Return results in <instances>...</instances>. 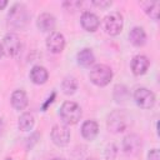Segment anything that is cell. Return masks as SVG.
<instances>
[{"instance_id":"cell-1","label":"cell","mask_w":160,"mask_h":160,"mask_svg":"<svg viewBox=\"0 0 160 160\" xmlns=\"http://www.w3.org/2000/svg\"><path fill=\"white\" fill-rule=\"evenodd\" d=\"M30 20L28 8L21 2H15L8 12V24L15 29H24Z\"/></svg>"},{"instance_id":"cell-2","label":"cell","mask_w":160,"mask_h":160,"mask_svg":"<svg viewBox=\"0 0 160 160\" xmlns=\"http://www.w3.org/2000/svg\"><path fill=\"white\" fill-rule=\"evenodd\" d=\"M106 125H108L109 131L114 134H119V132L125 131L131 125V118L124 110H114L109 114Z\"/></svg>"},{"instance_id":"cell-3","label":"cell","mask_w":160,"mask_h":160,"mask_svg":"<svg viewBox=\"0 0 160 160\" xmlns=\"http://www.w3.org/2000/svg\"><path fill=\"white\" fill-rule=\"evenodd\" d=\"M60 118L65 125H75L82 116L81 108L74 101H65L60 106Z\"/></svg>"},{"instance_id":"cell-4","label":"cell","mask_w":160,"mask_h":160,"mask_svg":"<svg viewBox=\"0 0 160 160\" xmlns=\"http://www.w3.org/2000/svg\"><path fill=\"white\" fill-rule=\"evenodd\" d=\"M90 81L96 86H106L112 79V70L108 65L96 64L89 72Z\"/></svg>"},{"instance_id":"cell-5","label":"cell","mask_w":160,"mask_h":160,"mask_svg":"<svg viewBox=\"0 0 160 160\" xmlns=\"http://www.w3.org/2000/svg\"><path fill=\"white\" fill-rule=\"evenodd\" d=\"M104 30L106 34L111 35V36H116L121 32L122 26H124V20H122V15L118 11H112L110 14H108L104 18Z\"/></svg>"},{"instance_id":"cell-6","label":"cell","mask_w":160,"mask_h":160,"mask_svg":"<svg viewBox=\"0 0 160 160\" xmlns=\"http://www.w3.org/2000/svg\"><path fill=\"white\" fill-rule=\"evenodd\" d=\"M2 50L8 56L15 58L21 52L22 49V42L21 39L15 34V32H8L4 39H2Z\"/></svg>"},{"instance_id":"cell-7","label":"cell","mask_w":160,"mask_h":160,"mask_svg":"<svg viewBox=\"0 0 160 160\" xmlns=\"http://www.w3.org/2000/svg\"><path fill=\"white\" fill-rule=\"evenodd\" d=\"M134 100L141 109H151L155 105V95L146 88H138L134 91Z\"/></svg>"},{"instance_id":"cell-8","label":"cell","mask_w":160,"mask_h":160,"mask_svg":"<svg viewBox=\"0 0 160 160\" xmlns=\"http://www.w3.org/2000/svg\"><path fill=\"white\" fill-rule=\"evenodd\" d=\"M50 136H51L52 142L56 146L62 148V146H66L70 141V130L64 124H56L52 126Z\"/></svg>"},{"instance_id":"cell-9","label":"cell","mask_w":160,"mask_h":160,"mask_svg":"<svg viewBox=\"0 0 160 160\" xmlns=\"http://www.w3.org/2000/svg\"><path fill=\"white\" fill-rule=\"evenodd\" d=\"M142 141L141 138L136 134H129L122 139V151L126 155L135 156L141 151Z\"/></svg>"},{"instance_id":"cell-10","label":"cell","mask_w":160,"mask_h":160,"mask_svg":"<svg viewBox=\"0 0 160 160\" xmlns=\"http://www.w3.org/2000/svg\"><path fill=\"white\" fill-rule=\"evenodd\" d=\"M46 48L52 54H60L65 48V38L59 31H52L46 38Z\"/></svg>"},{"instance_id":"cell-11","label":"cell","mask_w":160,"mask_h":160,"mask_svg":"<svg viewBox=\"0 0 160 160\" xmlns=\"http://www.w3.org/2000/svg\"><path fill=\"white\" fill-rule=\"evenodd\" d=\"M56 25V20L55 16L50 12H42L38 16L36 20V26L40 31L42 32H52Z\"/></svg>"},{"instance_id":"cell-12","label":"cell","mask_w":160,"mask_h":160,"mask_svg":"<svg viewBox=\"0 0 160 160\" xmlns=\"http://www.w3.org/2000/svg\"><path fill=\"white\" fill-rule=\"evenodd\" d=\"M80 22H81V26L89 31V32H94L98 30V28L100 26V20L98 18V15H95L94 12L91 11H84L81 14V18H80Z\"/></svg>"},{"instance_id":"cell-13","label":"cell","mask_w":160,"mask_h":160,"mask_svg":"<svg viewBox=\"0 0 160 160\" xmlns=\"http://www.w3.org/2000/svg\"><path fill=\"white\" fill-rule=\"evenodd\" d=\"M150 66V61L145 55H136L131 60V71L134 75H144Z\"/></svg>"},{"instance_id":"cell-14","label":"cell","mask_w":160,"mask_h":160,"mask_svg":"<svg viewBox=\"0 0 160 160\" xmlns=\"http://www.w3.org/2000/svg\"><path fill=\"white\" fill-rule=\"evenodd\" d=\"M29 76H30V80H31L34 84H36V85H42V84H45V82L48 81V79H49V72H48V70H46L44 66H41V65H35V66L31 68Z\"/></svg>"},{"instance_id":"cell-15","label":"cell","mask_w":160,"mask_h":160,"mask_svg":"<svg viewBox=\"0 0 160 160\" xmlns=\"http://www.w3.org/2000/svg\"><path fill=\"white\" fill-rule=\"evenodd\" d=\"M10 101H11V105L15 110H24L28 104H29V99H28V95L24 90L21 89H18L15 90L12 94H11V98H10Z\"/></svg>"},{"instance_id":"cell-16","label":"cell","mask_w":160,"mask_h":160,"mask_svg":"<svg viewBox=\"0 0 160 160\" xmlns=\"http://www.w3.org/2000/svg\"><path fill=\"white\" fill-rule=\"evenodd\" d=\"M98 132H99V125H98L96 121L86 120V121L82 122V125H81V135H82L84 139L91 141V140H94L96 138Z\"/></svg>"},{"instance_id":"cell-17","label":"cell","mask_w":160,"mask_h":160,"mask_svg":"<svg viewBox=\"0 0 160 160\" xmlns=\"http://www.w3.org/2000/svg\"><path fill=\"white\" fill-rule=\"evenodd\" d=\"M76 60H78V64L80 66H82V68H90L95 62V55H94V52H92L91 49L84 48V49H81L78 52Z\"/></svg>"},{"instance_id":"cell-18","label":"cell","mask_w":160,"mask_h":160,"mask_svg":"<svg viewBox=\"0 0 160 160\" xmlns=\"http://www.w3.org/2000/svg\"><path fill=\"white\" fill-rule=\"evenodd\" d=\"M129 40H130V42L134 46H138V48L145 45V42H146V34H145L144 29L140 28V26L132 28L130 30V32H129Z\"/></svg>"},{"instance_id":"cell-19","label":"cell","mask_w":160,"mask_h":160,"mask_svg":"<svg viewBox=\"0 0 160 160\" xmlns=\"http://www.w3.org/2000/svg\"><path fill=\"white\" fill-rule=\"evenodd\" d=\"M140 6L142 8V10L145 11V14L148 16H150L152 20H158L159 19V11H160V2L159 1H141Z\"/></svg>"},{"instance_id":"cell-20","label":"cell","mask_w":160,"mask_h":160,"mask_svg":"<svg viewBox=\"0 0 160 160\" xmlns=\"http://www.w3.org/2000/svg\"><path fill=\"white\" fill-rule=\"evenodd\" d=\"M35 125V118L31 112H22L18 120V128L21 131H30Z\"/></svg>"},{"instance_id":"cell-21","label":"cell","mask_w":160,"mask_h":160,"mask_svg":"<svg viewBox=\"0 0 160 160\" xmlns=\"http://www.w3.org/2000/svg\"><path fill=\"white\" fill-rule=\"evenodd\" d=\"M61 90L65 95H72L78 90V80L74 76H65L61 82Z\"/></svg>"},{"instance_id":"cell-22","label":"cell","mask_w":160,"mask_h":160,"mask_svg":"<svg viewBox=\"0 0 160 160\" xmlns=\"http://www.w3.org/2000/svg\"><path fill=\"white\" fill-rule=\"evenodd\" d=\"M112 95H114V100H115L116 102H119V104H120V102H125V101L128 100V98H129L128 88L124 86V85H116V86L114 88Z\"/></svg>"},{"instance_id":"cell-23","label":"cell","mask_w":160,"mask_h":160,"mask_svg":"<svg viewBox=\"0 0 160 160\" xmlns=\"http://www.w3.org/2000/svg\"><path fill=\"white\" fill-rule=\"evenodd\" d=\"M116 156V146L114 144H110L105 149V159L106 160H114Z\"/></svg>"},{"instance_id":"cell-24","label":"cell","mask_w":160,"mask_h":160,"mask_svg":"<svg viewBox=\"0 0 160 160\" xmlns=\"http://www.w3.org/2000/svg\"><path fill=\"white\" fill-rule=\"evenodd\" d=\"M91 4L96 8H100V9H106L109 6H111L112 1L111 0H92Z\"/></svg>"},{"instance_id":"cell-25","label":"cell","mask_w":160,"mask_h":160,"mask_svg":"<svg viewBox=\"0 0 160 160\" xmlns=\"http://www.w3.org/2000/svg\"><path fill=\"white\" fill-rule=\"evenodd\" d=\"M39 138H40V134L39 132H32L29 138H28V141H26V148L28 149H31L36 142H38V140H39Z\"/></svg>"},{"instance_id":"cell-26","label":"cell","mask_w":160,"mask_h":160,"mask_svg":"<svg viewBox=\"0 0 160 160\" xmlns=\"http://www.w3.org/2000/svg\"><path fill=\"white\" fill-rule=\"evenodd\" d=\"M62 5L68 10H78V8L81 6V2L80 1H65Z\"/></svg>"},{"instance_id":"cell-27","label":"cell","mask_w":160,"mask_h":160,"mask_svg":"<svg viewBox=\"0 0 160 160\" xmlns=\"http://www.w3.org/2000/svg\"><path fill=\"white\" fill-rule=\"evenodd\" d=\"M148 160H160V152L158 149H152L148 154Z\"/></svg>"},{"instance_id":"cell-28","label":"cell","mask_w":160,"mask_h":160,"mask_svg":"<svg viewBox=\"0 0 160 160\" xmlns=\"http://www.w3.org/2000/svg\"><path fill=\"white\" fill-rule=\"evenodd\" d=\"M55 96H56V94L55 92H51V96H49L48 99H46V101L44 102V105H42V111H46V109H48V106L54 101V99H55Z\"/></svg>"},{"instance_id":"cell-29","label":"cell","mask_w":160,"mask_h":160,"mask_svg":"<svg viewBox=\"0 0 160 160\" xmlns=\"http://www.w3.org/2000/svg\"><path fill=\"white\" fill-rule=\"evenodd\" d=\"M4 131H5V124H4V121H2V119H0V138L2 136V134H4Z\"/></svg>"},{"instance_id":"cell-30","label":"cell","mask_w":160,"mask_h":160,"mask_svg":"<svg viewBox=\"0 0 160 160\" xmlns=\"http://www.w3.org/2000/svg\"><path fill=\"white\" fill-rule=\"evenodd\" d=\"M6 5H8V1L6 0H0V10H2Z\"/></svg>"},{"instance_id":"cell-31","label":"cell","mask_w":160,"mask_h":160,"mask_svg":"<svg viewBox=\"0 0 160 160\" xmlns=\"http://www.w3.org/2000/svg\"><path fill=\"white\" fill-rule=\"evenodd\" d=\"M2 54H4V50H2V46H1V44H0V58L2 56Z\"/></svg>"},{"instance_id":"cell-32","label":"cell","mask_w":160,"mask_h":160,"mask_svg":"<svg viewBox=\"0 0 160 160\" xmlns=\"http://www.w3.org/2000/svg\"><path fill=\"white\" fill-rule=\"evenodd\" d=\"M51 160H66V159H64V158H54Z\"/></svg>"},{"instance_id":"cell-33","label":"cell","mask_w":160,"mask_h":160,"mask_svg":"<svg viewBox=\"0 0 160 160\" xmlns=\"http://www.w3.org/2000/svg\"><path fill=\"white\" fill-rule=\"evenodd\" d=\"M86 160H96V159H94V158H89V159H86Z\"/></svg>"},{"instance_id":"cell-34","label":"cell","mask_w":160,"mask_h":160,"mask_svg":"<svg viewBox=\"0 0 160 160\" xmlns=\"http://www.w3.org/2000/svg\"><path fill=\"white\" fill-rule=\"evenodd\" d=\"M5 160H12V159H11V158H6Z\"/></svg>"}]
</instances>
